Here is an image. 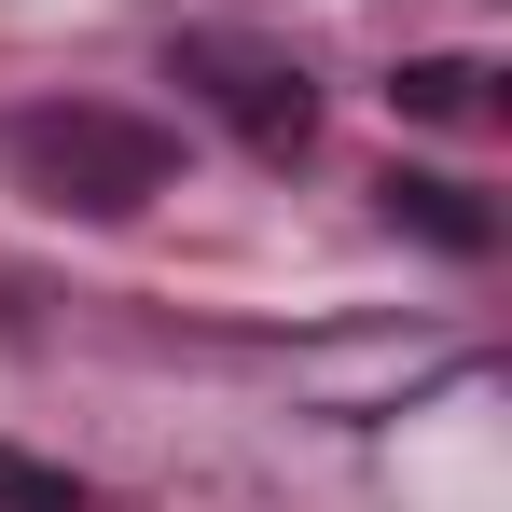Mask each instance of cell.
<instances>
[{"instance_id":"cell-1","label":"cell","mask_w":512,"mask_h":512,"mask_svg":"<svg viewBox=\"0 0 512 512\" xmlns=\"http://www.w3.org/2000/svg\"><path fill=\"white\" fill-rule=\"evenodd\" d=\"M14 180L70 222H139L153 194L180 180V139L153 111H111V97H70V111H28L14 125Z\"/></svg>"},{"instance_id":"cell-2","label":"cell","mask_w":512,"mask_h":512,"mask_svg":"<svg viewBox=\"0 0 512 512\" xmlns=\"http://www.w3.org/2000/svg\"><path fill=\"white\" fill-rule=\"evenodd\" d=\"M167 84H194V97H208V111H222V125H236V139L263 153V167H291V153L319 139V84H305V70H291L277 42H236V28H194V42L167 56Z\"/></svg>"},{"instance_id":"cell-3","label":"cell","mask_w":512,"mask_h":512,"mask_svg":"<svg viewBox=\"0 0 512 512\" xmlns=\"http://www.w3.org/2000/svg\"><path fill=\"white\" fill-rule=\"evenodd\" d=\"M374 194H388V222H402V236H429V250H485V236H499V222L471 208V180H443V167H388Z\"/></svg>"},{"instance_id":"cell-4","label":"cell","mask_w":512,"mask_h":512,"mask_svg":"<svg viewBox=\"0 0 512 512\" xmlns=\"http://www.w3.org/2000/svg\"><path fill=\"white\" fill-rule=\"evenodd\" d=\"M388 97H402L416 125H471V111H485V70H471V56H416Z\"/></svg>"},{"instance_id":"cell-5","label":"cell","mask_w":512,"mask_h":512,"mask_svg":"<svg viewBox=\"0 0 512 512\" xmlns=\"http://www.w3.org/2000/svg\"><path fill=\"white\" fill-rule=\"evenodd\" d=\"M0 512H97V499L70 485V471H42V457H14V443H0Z\"/></svg>"}]
</instances>
